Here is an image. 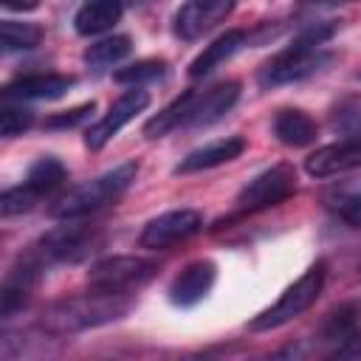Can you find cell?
Segmentation results:
<instances>
[{
	"label": "cell",
	"mask_w": 361,
	"mask_h": 361,
	"mask_svg": "<svg viewBox=\"0 0 361 361\" xmlns=\"http://www.w3.org/2000/svg\"><path fill=\"white\" fill-rule=\"evenodd\" d=\"M130 296L127 293H85V296H68V299H56L54 305H48L39 319L37 327L48 336H73L90 327H102L107 322L121 319L130 310Z\"/></svg>",
	"instance_id": "obj_1"
},
{
	"label": "cell",
	"mask_w": 361,
	"mask_h": 361,
	"mask_svg": "<svg viewBox=\"0 0 361 361\" xmlns=\"http://www.w3.org/2000/svg\"><path fill=\"white\" fill-rule=\"evenodd\" d=\"M135 175H138V164L127 161V164H121V166H116V169H110V172H104V175H99L93 180L79 183V186L68 189L65 195H59L51 203L48 214L54 220H76V217L93 214V212L116 203L133 186Z\"/></svg>",
	"instance_id": "obj_2"
},
{
	"label": "cell",
	"mask_w": 361,
	"mask_h": 361,
	"mask_svg": "<svg viewBox=\"0 0 361 361\" xmlns=\"http://www.w3.org/2000/svg\"><path fill=\"white\" fill-rule=\"evenodd\" d=\"M324 279H327V262L310 265L293 285H288V288L279 293V299H276L271 307L259 310V313L248 322V327H251L254 333H262V330H276V327L293 322L296 316H302V313L319 299V293H322V288H324Z\"/></svg>",
	"instance_id": "obj_3"
},
{
	"label": "cell",
	"mask_w": 361,
	"mask_h": 361,
	"mask_svg": "<svg viewBox=\"0 0 361 361\" xmlns=\"http://www.w3.org/2000/svg\"><path fill=\"white\" fill-rule=\"evenodd\" d=\"M330 51H324V45H310L293 37V42L279 51L276 56H271L262 68H259V87H279V85H290L299 82L305 76H313L316 71H322L330 62Z\"/></svg>",
	"instance_id": "obj_4"
},
{
	"label": "cell",
	"mask_w": 361,
	"mask_h": 361,
	"mask_svg": "<svg viewBox=\"0 0 361 361\" xmlns=\"http://www.w3.org/2000/svg\"><path fill=\"white\" fill-rule=\"evenodd\" d=\"M65 178H68V169H65V164H62L59 158H54V155L37 158V161L28 166L25 180H23L20 186H11V189L3 192V197H0V212H3L6 217H11V214H23V212L34 209L45 195L56 192V189L65 183Z\"/></svg>",
	"instance_id": "obj_5"
},
{
	"label": "cell",
	"mask_w": 361,
	"mask_h": 361,
	"mask_svg": "<svg viewBox=\"0 0 361 361\" xmlns=\"http://www.w3.org/2000/svg\"><path fill=\"white\" fill-rule=\"evenodd\" d=\"M155 271H158L155 259L104 257V259L90 265L87 285H90V290H102V293H130V290L141 288L144 282H149Z\"/></svg>",
	"instance_id": "obj_6"
},
{
	"label": "cell",
	"mask_w": 361,
	"mask_h": 361,
	"mask_svg": "<svg viewBox=\"0 0 361 361\" xmlns=\"http://www.w3.org/2000/svg\"><path fill=\"white\" fill-rule=\"evenodd\" d=\"M296 192V169L290 164H274L254 175L240 192H237V209L240 212H262L271 206H279Z\"/></svg>",
	"instance_id": "obj_7"
},
{
	"label": "cell",
	"mask_w": 361,
	"mask_h": 361,
	"mask_svg": "<svg viewBox=\"0 0 361 361\" xmlns=\"http://www.w3.org/2000/svg\"><path fill=\"white\" fill-rule=\"evenodd\" d=\"M200 228H203V214L197 209H172V212H164V214L152 217L144 226L138 243H141V248L161 251V248H169L175 243L189 240Z\"/></svg>",
	"instance_id": "obj_8"
},
{
	"label": "cell",
	"mask_w": 361,
	"mask_h": 361,
	"mask_svg": "<svg viewBox=\"0 0 361 361\" xmlns=\"http://www.w3.org/2000/svg\"><path fill=\"white\" fill-rule=\"evenodd\" d=\"M147 104H149V93L147 90H141V87H130V90H124L113 104H110V110L87 130V135H85V144L90 147V149H102L124 124H130L138 113H144L147 110Z\"/></svg>",
	"instance_id": "obj_9"
},
{
	"label": "cell",
	"mask_w": 361,
	"mask_h": 361,
	"mask_svg": "<svg viewBox=\"0 0 361 361\" xmlns=\"http://www.w3.org/2000/svg\"><path fill=\"white\" fill-rule=\"evenodd\" d=\"M234 6L237 0H186L172 17V31L180 39H197L220 25L234 11Z\"/></svg>",
	"instance_id": "obj_10"
},
{
	"label": "cell",
	"mask_w": 361,
	"mask_h": 361,
	"mask_svg": "<svg viewBox=\"0 0 361 361\" xmlns=\"http://www.w3.org/2000/svg\"><path fill=\"white\" fill-rule=\"evenodd\" d=\"M305 169L310 178H333L361 169V135H344L333 144L319 147L305 158Z\"/></svg>",
	"instance_id": "obj_11"
},
{
	"label": "cell",
	"mask_w": 361,
	"mask_h": 361,
	"mask_svg": "<svg viewBox=\"0 0 361 361\" xmlns=\"http://www.w3.org/2000/svg\"><path fill=\"white\" fill-rule=\"evenodd\" d=\"M214 279L217 265L212 259H195L186 268H180V274H175V279L169 282V302L178 307H192L209 296Z\"/></svg>",
	"instance_id": "obj_12"
},
{
	"label": "cell",
	"mask_w": 361,
	"mask_h": 361,
	"mask_svg": "<svg viewBox=\"0 0 361 361\" xmlns=\"http://www.w3.org/2000/svg\"><path fill=\"white\" fill-rule=\"evenodd\" d=\"M73 87V76L65 73H25L3 87L6 102H37V99H59Z\"/></svg>",
	"instance_id": "obj_13"
},
{
	"label": "cell",
	"mask_w": 361,
	"mask_h": 361,
	"mask_svg": "<svg viewBox=\"0 0 361 361\" xmlns=\"http://www.w3.org/2000/svg\"><path fill=\"white\" fill-rule=\"evenodd\" d=\"M361 333V299H347L338 307H333L322 327H319V341L333 344L336 353L341 355Z\"/></svg>",
	"instance_id": "obj_14"
},
{
	"label": "cell",
	"mask_w": 361,
	"mask_h": 361,
	"mask_svg": "<svg viewBox=\"0 0 361 361\" xmlns=\"http://www.w3.org/2000/svg\"><path fill=\"white\" fill-rule=\"evenodd\" d=\"M237 99H240V82L237 79L220 82V85L209 87L206 93H195V102L189 107L183 127H206V124L217 121L220 116H226L234 107Z\"/></svg>",
	"instance_id": "obj_15"
},
{
	"label": "cell",
	"mask_w": 361,
	"mask_h": 361,
	"mask_svg": "<svg viewBox=\"0 0 361 361\" xmlns=\"http://www.w3.org/2000/svg\"><path fill=\"white\" fill-rule=\"evenodd\" d=\"M243 149H245V138H240V135H228V138L212 141V144H206V147L192 149L186 158H180V164L175 166V175L203 172V169H212V166L228 164V161L240 158V155H243Z\"/></svg>",
	"instance_id": "obj_16"
},
{
	"label": "cell",
	"mask_w": 361,
	"mask_h": 361,
	"mask_svg": "<svg viewBox=\"0 0 361 361\" xmlns=\"http://www.w3.org/2000/svg\"><path fill=\"white\" fill-rule=\"evenodd\" d=\"M274 135L285 147H310L319 138V124L299 107H285L274 116Z\"/></svg>",
	"instance_id": "obj_17"
},
{
	"label": "cell",
	"mask_w": 361,
	"mask_h": 361,
	"mask_svg": "<svg viewBox=\"0 0 361 361\" xmlns=\"http://www.w3.org/2000/svg\"><path fill=\"white\" fill-rule=\"evenodd\" d=\"M324 209L347 228H361V180H341L322 195Z\"/></svg>",
	"instance_id": "obj_18"
},
{
	"label": "cell",
	"mask_w": 361,
	"mask_h": 361,
	"mask_svg": "<svg viewBox=\"0 0 361 361\" xmlns=\"http://www.w3.org/2000/svg\"><path fill=\"white\" fill-rule=\"evenodd\" d=\"M124 14V3L121 0H87L76 17H73V28L82 37H96L110 31Z\"/></svg>",
	"instance_id": "obj_19"
},
{
	"label": "cell",
	"mask_w": 361,
	"mask_h": 361,
	"mask_svg": "<svg viewBox=\"0 0 361 361\" xmlns=\"http://www.w3.org/2000/svg\"><path fill=\"white\" fill-rule=\"evenodd\" d=\"M243 45H245V31L231 28V31L220 34L212 45H206V48L192 59V65H189V76H192V79H200V76L212 73V71L220 68L226 59H231Z\"/></svg>",
	"instance_id": "obj_20"
},
{
	"label": "cell",
	"mask_w": 361,
	"mask_h": 361,
	"mask_svg": "<svg viewBox=\"0 0 361 361\" xmlns=\"http://www.w3.org/2000/svg\"><path fill=\"white\" fill-rule=\"evenodd\" d=\"M192 102H195V90H183L175 102H169L161 113H155V116L144 124V135H147V138H161V135H166L169 130L183 127V124H186V116H189Z\"/></svg>",
	"instance_id": "obj_21"
},
{
	"label": "cell",
	"mask_w": 361,
	"mask_h": 361,
	"mask_svg": "<svg viewBox=\"0 0 361 361\" xmlns=\"http://www.w3.org/2000/svg\"><path fill=\"white\" fill-rule=\"evenodd\" d=\"M130 51H133V39L127 34H113V37H104V39L87 45L85 54H82V59L90 68H107V65L121 62Z\"/></svg>",
	"instance_id": "obj_22"
},
{
	"label": "cell",
	"mask_w": 361,
	"mask_h": 361,
	"mask_svg": "<svg viewBox=\"0 0 361 361\" xmlns=\"http://www.w3.org/2000/svg\"><path fill=\"white\" fill-rule=\"evenodd\" d=\"M0 42L6 54L14 51H28L42 42V28L37 23H17V20H3L0 25Z\"/></svg>",
	"instance_id": "obj_23"
},
{
	"label": "cell",
	"mask_w": 361,
	"mask_h": 361,
	"mask_svg": "<svg viewBox=\"0 0 361 361\" xmlns=\"http://www.w3.org/2000/svg\"><path fill=\"white\" fill-rule=\"evenodd\" d=\"M164 73H166V62H164V59H141V62H133V65H127V68H118L113 76H116V82L141 85V82L161 79Z\"/></svg>",
	"instance_id": "obj_24"
},
{
	"label": "cell",
	"mask_w": 361,
	"mask_h": 361,
	"mask_svg": "<svg viewBox=\"0 0 361 361\" xmlns=\"http://www.w3.org/2000/svg\"><path fill=\"white\" fill-rule=\"evenodd\" d=\"M330 124L344 135H361V99H344L333 107Z\"/></svg>",
	"instance_id": "obj_25"
},
{
	"label": "cell",
	"mask_w": 361,
	"mask_h": 361,
	"mask_svg": "<svg viewBox=\"0 0 361 361\" xmlns=\"http://www.w3.org/2000/svg\"><path fill=\"white\" fill-rule=\"evenodd\" d=\"M31 124H34V113L25 110L23 104H6V107L0 110V133H3L6 138L23 135Z\"/></svg>",
	"instance_id": "obj_26"
},
{
	"label": "cell",
	"mask_w": 361,
	"mask_h": 361,
	"mask_svg": "<svg viewBox=\"0 0 361 361\" xmlns=\"http://www.w3.org/2000/svg\"><path fill=\"white\" fill-rule=\"evenodd\" d=\"M93 110H96V102H85V104H79V107H71V110H62V113L48 116V118H45V127H51V130L76 127V124H82Z\"/></svg>",
	"instance_id": "obj_27"
},
{
	"label": "cell",
	"mask_w": 361,
	"mask_h": 361,
	"mask_svg": "<svg viewBox=\"0 0 361 361\" xmlns=\"http://www.w3.org/2000/svg\"><path fill=\"white\" fill-rule=\"evenodd\" d=\"M39 3L42 0H3V6L8 11H34V8H39Z\"/></svg>",
	"instance_id": "obj_28"
},
{
	"label": "cell",
	"mask_w": 361,
	"mask_h": 361,
	"mask_svg": "<svg viewBox=\"0 0 361 361\" xmlns=\"http://www.w3.org/2000/svg\"><path fill=\"white\" fill-rule=\"evenodd\" d=\"M302 6H347V3H358V0H299Z\"/></svg>",
	"instance_id": "obj_29"
},
{
	"label": "cell",
	"mask_w": 361,
	"mask_h": 361,
	"mask_svg": "<svg viewBox=\"0 0 361 361\" xmlns=\"http://www.w3.org/2000/svg\"><path fill=\"white\" fill-rule=\"evenodd\" d=\"M341 355H361V336H358V338H355V341H353Z\"/></svg>",
	"instance_id": "obj_30"
},
{
	"label": "cell",
	"mask_w": 361,
	"mask_h": 361,
	"mask_svg": "<svg viewBox=\"0 0 361 361\" xmlns=\"http://www.w3.org/2000/svg\"><path fill=\"white\" fill-rule=\"evenodd\" d=\"M121 3H124V0H121Z\"/></svg>",
	"instance_id": "obj_31"
},
{
	"label": "cell",
	"mask_w": 361,
	"mask_h": 361,
	"mask_svg": "<svg viewBox=\"0 0 361 361\" xmlns=\"http://www.w3.org/2000/svg\"><path fill=\"white\" fill-rule=\"evenodd\" d=\"M358 76H361V73H358Z\"/></svg>",
	"instance_id": "obj_32"
}]
</instances>
